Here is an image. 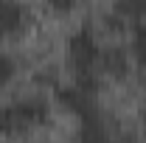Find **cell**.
I'll return each instance as SVG.
<instances>
[{
	"instance_id": "7",
	"label": "cell",
	"mask_w": 146,
	"mask_h": 143,
	"mask_svg": "<svg viewBox=\"0 0 146 143\" xmlns=\"http://www.w3.org/2000/svg\"><path fill=\"white\" fill-rule=\"evenodd\" d=\"M17 73V59L9 54V51H0V87H6Z\"/></svg>"
},
{
	"instance_id": "2",
	"label": "cell",
	"mask_w": 146,
	"mask_h": 143,
	"mask_svg": "<svg viewBox=\"0 0 146 143\" xmlns=\"http://www.w3.org/2000/svg\"><path fill=\"white\" fill-rule=\"evenodd\" d=\"M68 59H70L76 76L96 73V62L101 59V48L96 42V34H93L90 25H82L79 31L70 34V39H68Z\"/></svg>"
},
{
	"instance_id": "4",
	"label": "cell",
	"mask_w": 146,
	"mask_h": 143,
	"mask_svg": "<svg viewBox=\"0 0 146 143\" xmlns=\"http://www.w3.org/2000/svg\"><path fill=\"white\" fill-rule=\"evenodd\" d=\"M56 98L65 104L68 109L79 112V115H90V107H93V95L82 93L76 84H56Z\"/></svg>"
},
{
	"instance_id": "1",
	"label": "cell",
	"mask_w": 146,
	"mask_h": 143,
	"mask_svg": "<svg viewBox=\"0 0 146 143\" xmlns=\"http://www.w3.org/2000/svg\"><path fill=\"white\" fill-rule=\"evenodd\" d=\"M45 121H48V101L42 95H28V98L0 107V132L3 135H20Z\"/></svg>"
},
{
	"instance_id": "6",
	"label": "cell",
	"mask_w": 146,
	"mask_h": 143,
	"mask_svg": "<svg viewBox=\"0 0 146 143\" xmlns=\"http://www.w3.org/2000/svg\"><path fill=\"white\" fill-rule=\"evenodd\" d=\"M129 31H132V56L141 68H146V20H132Z\"/></svg>"
},
{
	"instance_id": "3",
	"label": "cell",
	"mask_w": 146,
	"mask_h": 143,
	"mask_svg": "<svg viewBox=\"0 0 146 143\" xmlns=\"http://www.w3.org/2000/svg\"><path fill=\"white\" fill-rule=\"evenodd\" d=\"M28 20V9L23 3H11V0H0V39L17 34Z\"/></svg>"
},
{
	"instance_id": "5",
	"label": "cell",
	"mask_w": 146,
	"mask_h": 143,
	"mask_svg": "<svg viewBox=\"0 0 146 143\" xmlns=\"http://www.w3.org/2000/svg\"><path fill=\"white\" fill-rule=\"evenodd\" d=\"M101 68L107 73H112V76H127V70H129V54L121 48V45H110V48H104L101 51Z\"/></svg>"
}]
</instances>
